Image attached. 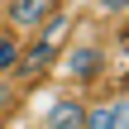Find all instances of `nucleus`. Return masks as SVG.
<instances>
[{"label":"nucleus","instance_id":"obj_1","mask_svg":"<svg viewBox=\"0 0 129 129\" xmlns=\"http://www.w3.org/2000/svg\"><path fill=\"white\" fill-rule=\"evenodd\" d=\"M57 10H62V0H0V24H5V34L29 43L57 19Z\"/></svg>","mask_w":129,"mask_h":129},{"label":"nucleus","instance_id":"obj_2","mask_svg":"<svg viewBox=\"0 0 129 129\" xmlns=\"http://www.w3.org/2000/svg\"><path fill=\"white\" fill-rule=\"evenodd\" d=\"M105 67H110V48L101 38H91V34H77V43H67V53H62V77L77 81V86L101 81Z\"/></svg>","mask_w":129,"mask_h":129},{"label":"nucleus","instance_id":"obj_3","mask_svg":"<svg viewBox=\"0 0 129 129\" xmlns=\"http://www.w3.org/2000/svg\"><path fill=\"white\" fill-rule=\"evenodd\" d=\"M81 129H129V91H115V96H96V101H86Z\"/></svg>","mask_w":129,"mask_h":129},{"label":"nucleus","instance_id":"obj_4","mask_svg":"<svg viewBox=\"0 0 129 129\" xmlns=\"http://www.w3.org/2000/svg\"><path fill=\"white\" fill-rule=\"evenodd\" d=\"M81 115H86V101L81 96H57L43 115V129H81Z\"/></svg>","mask_w":129,"mask_h":129},{"label":"nucleus","instance_id":"obj_5","mask_svg":"<svg viewBox=\"0 0 129 129\" xmlns=\"http://www.w3.org/2000/svg\"><path fill=\"white\" fill-rule=\"evenodd\" d=\"M14 72H24V43H19L14 34L0 29V81L14 77Z\"/></svg>","mask_w":129,"mask_h":129},{"label":"nucleus","instance_id":"obj_6","mask_svg":"<svg viewBox=\"0 0 129 129\" xmlns=\"http://www.w3.org/2000/svg\"><path fill=\"white\" fill-rule=\"evenodd\" d=\"M96 10H101L105 19H124L129 14V0H96Z\"/></svg>","mask_w":129,"mask_h":129}]
</instances>
